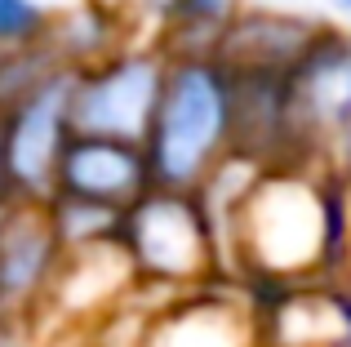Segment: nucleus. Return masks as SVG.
<instances>
[{
    "instance_id": "nucleus-1",
    "label": "nucleus",
    "mask_w": 351,
    "mask_h": 347,
    "mask_svg": "<svg viewBox=\"0 0 351 347\" xmlns=\"http://www.w3.org/2000/svg\"><path fill=\"white\" fill-rule=\"evenodd\" d=\"M343 178L311 160L267 165L236 227L240 267L271 280H302L320 272L343 241Z\"/></svg>"
},
{
    "instance_id": "nucleus-14",
    "label": "nucleus",
    "mask_w": 351,
    "mask_h": 347,
    "mask_svg": "<svg viewBox=\"0 0 351 347\" xmlns=\"http://www.w3.org/2000/svg\"><path fill=\"white\" fill-rule=\"evenodd\" d=\"M236 14H240V0H156L152 40L169 58H178V53H218Z\"/></svg>"
},
{
    "instance_id": "nucleus-9",
    "label": "nucleus",
    "mask_w": 351,
    "mask_h": 347,
    "mask_svg": "<svg viewBox=\"0 0 351 347\" xmlns=\"http://www.w3.org/2000/svg\"><path fill=\"white\" fill-rule=\"evenodd\" d=\"M147 187H156L147 147L125 139H103V134H71L58 160V182H53V191L89 196L116 209H129Z\"/></svg>"
},
{
    "instance_id": "nucleus-12",
    "label": "nucleus",
    "mask_w": 351,
    "mask_h": 347,
    "mask_svg": "<svg viewBox=\"0 0 351 347\" xmlns=\"http://www.w3.org/2000/svg\"><path fill=\"white\" fill-rule=\"evenodd\" d=\"M134 36L147 32L129 14V5H120V0H76L67 9H53L45 45L62 67L80 71L89 62L107 58L112 49H120L125 40H134Z\"/></svg>"
},
{
    "instance_id": "nucleus-17",
    "label": "nucleus",
    "mask_w": 351,
    "mask_h": 347,
    "mask_svg": "<svg viewBox=\"0 0 351 347\" xmlns=\"http://www.w3.org/2000/svg\"><path fill=\"white\" fill-rule=\"evenodd\" d=\"M0 347H45V334L32 316H0Z\"/></svg>"
},
{
    "instance_id": "nucleus-7",
    "label": "nucleus",
    "mask_w": 351,
    "mask_h": 347,
    "mask_svg": "<svg viewBox=\"0 0 351 347\" xmlns=\"http://www.w3.org/2000/svg\"><path fill=\"white\" fill-rule=\"evenodd\" d=\"M293 116L307 160H325L334 139L351 125V27L325 23L311 49L289 71Z\"/></svg>"
},
{
    "instance_id": "nucleus-20",
    "label": "nucleus",
    "mask_w": 351,
    "mask_h": 347,
    "mask_svg": "<svg viewBox=\"0 0 351 347\" xmlns=\"http://www.w3.org/2000/svg\"><path fill=\"white\" fill-rule=\"evenodd\" d=\"M334 9H338L343 18H351V0H334Z\"/></svg>"
},
{
    "instance_id": "nucleus-18",
    "label": "nucleus",
    "mask_w": 351,
    "mask_h": 347,
    "mask_svg": "<svg viewBox=\"0 0 351 347\" xmlns=\"http://www.w3.org/2000/svg\"><path fill=\"white\" fill-rule=\"evenodd\" d=\"M325 160H329V169L343 178V187L351 191V125L334 139V147H329V156H325Z\"/></svg>"
},
{
    "instance_id": "nucleus-19",
    "label": "nucleus",
    "mask_w": 351,
    "mask_h": 347,
    "mask_svg": "<svg viewBox=\"0 0 351 347\" xmlns=\"http://www.w3.org/2000/svg\"><path fill=\"white\" fill-rule=\"evenodd\" d=\"M14 196V182H9V160H5V134H0V200Z\"/></svg>"
},
{
    "instance_id": "nucleus-4",
    "label": "nucleus",
    "mask_w": 351,
    "mask_h": 347,
    "mask_svg": "<svg viewBox=\"0 0 351 347\" xmlns=\"http://www.w3.org/2000/svg\"><path fill=\"white\" fill-rule=\"evenodd\" d=\"M169 53L152 36H134L107 58L71 71V125L76 134L143 143L165 89Z\"/></svg>"
},
{
    "instance_id": "nucleus-8",
    "label": "nucleus",
    "mask_w": 351,
    "mask_h": 347,
    "mask_svg": "<svg viewBox=\"0 0 351 347\" xmlns=\"http://www.w3.org/2000/svg\"><path fill=\"white\" fill-rule=\"evenodd\" d=\"M62 263L45 200H0V316H32Z\"/></svg>"
},
{
    "instance_id": "nucleus-6",
    "label": "nucleus",
    "mask_w": 351,
    "mask_h": 347,
    "mask_svg": "<svg viewBox=\"0 0 351 347\" xmlns=\"http://www.w3.org/2000/svg\"><path fill=\"white\" fill-rule=\"evenodd\" d=\"M138 267L129 259L125 241H107V245H89V250H67L53 272L49 289H45L40 307L32 312V321L40 330L49 325H89V321H107L134 298Z\"/></svg>"
},
{
    "instance_id": "nucleus-16",
    "label": "nucleus",
    "mask_w": 351,
    "mask_h": 347,
    "mask_svg": "<svg viewBox=\"0 0 351 347\" xmlns=\"http://www.w3.org/2000/svg\"><path fill=\"white\" fill-rule=\"evenodd\" d=\"M49 18H53V9L45 0H0V49L45 40Z\"/></svg>"
},
{
    "instance_id": "nucleus-15",
    "label": "nucleus",
    "mask_w": 351,
    "mask_h": 347,
    "mask_svg": "<svg viewBox=\"0 0 351 347\" xmlns=\"http://www.w3.org/2000/svg\"><path fill=\"white\" fill-rule=\"evenodd\" d=\"M45 209H49V223L62 241V254L120 241V227H125V209L89 200V196H71V191H53L45 200Z\"/></svg>"
},
{
    "instance_id": "nucleus-13",
    "label": "nucleus",
    "mask_w": 351,
    "mask_h": 347,
    "mask_svg": "<svg viewBox=\"0 0 351 347\" xmlns=\"http://www.w3.org/2000/svg\"><path fill=\"white\" fill-rule=\"evenodd\" d=\"M143 347H258V330L236 303L178 298V307L147 321Z\"/></svg>"
},
{
    "instance_id": "nucleus-11",
    "label": "nucleus",
    "mask_w": 351,
    "mask_h": 347,
    "mask_svg": "<svg viewBox=\"0 0 351 347\" xmlns=\"http://www.w3.org/2000/svg\"><path fill=\"white\" fill-rule=\"evenodd\" d=\"M320 18L293 14V9L240 5L236 23L227 27L218 58L236 71H293L298 58L320 36Z\"/></svg>"
},
{
    "instance_id": "nucleus-2",
    "label": "nucleus",
    "mask_w": 351,
    "mask_h": 347,
    "mask_svg": "<svg viewBox=\"0 0 351 347\" xmlns=\"http://www.w3.org/2000/svg\"><path fill=\"white\" fill-rule=\"evenodd\" d=\"M236 71L218 53H178L169 58L165 89L156 103L143 147L152 178L160 187L196 191L227 152L236 147Z\"/></svg>"
},
{
    "instance_id": "nucleus-5",
    "label": "nucleus",
    "mask_w": 351,
    "mask_h": 347,
    "mask_svg": "<svg viewBox=\"0 0 351 347\" xmlns=\"http://www.w3.org/2000/svg\"><path fill=\"white\" fill-rule=\"evenodd\" d=\"M0 134H5V160L14 196L49 200L58 182V160L67 152L71 134V67H58L36 89H27L18 103L0 112Z\"/></svg>"
},
{
    "instance_id": "nucleus-3",
    "label": "nucleus",
    "mask_w": 351,
    "mask_h": 347,
    "mask_svg": "<svg viewBox=\"0 0 351 347\" xmlns=\"http://www.w3.org/2000/svg\"><path fill=\"white\" fill-rule=\"evenodd\" d=\"M120 241H125L129 259L138 267V280L156 289L187 294L218 272L214 227H209L196 191L160 187V182L147 187L125 209Z\"/></svg>"
},
{
    "instance_id": "nucleus-10",
    "label": "nucleus",
    "mask_w": 351,
    "mask_h": 347,
    "mask_svg": "<svg viewBox=\"0 0 351 347\" xmlns=\"http://www.w3.org/2000/svg\"><path fill=\"white\" fill-rule=\"evenodd\" d=\"M236 71V67H232ZM236 147L267 165L307 160L293 116L289 71H236Z\"/></svg>"
}]
</instances>
